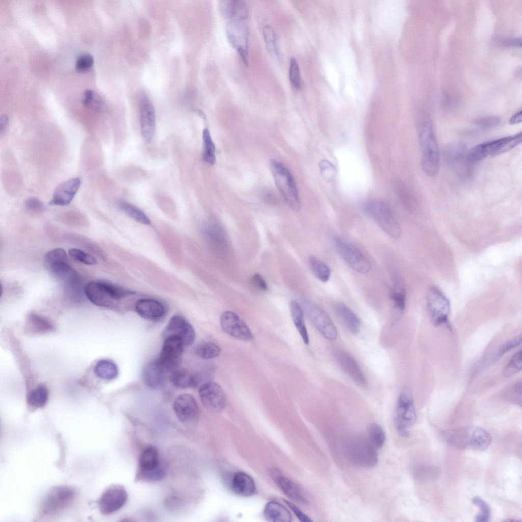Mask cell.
I'll return each instance as SVG.
<instances>
[{"label": "cell", "instance_id": "obj_18", "mask_svg": "<svg viewBox=\"0 0 522 522\" xmlns=\"http://www.w3.org/2000/svg\"><path fill=\"white\" fill-rule=\"evenodd\" d=\"M221 326L229 335L243 341H251L253 335L246 323L235 312H223L220 318Z\"/></svg>", "mask_w": 522, "mask_h": 522}, {"label": "cell", "instance_id": "obj_51", "mask_svg": "<svg viewBox=\"0 0 522 522\" xmlns=\"http://www.w3.org/2000/svg\"><path fill=\"white\" fill-rule=\"evenodd\" d=\"M25 208L31 212L41 213L44 210L43 203L36 197H30L24 202Z\"/></svg>", "mask_w": 522, "mask_h": 522}, {"label": "cell", "instance_id": "obj_7", "mask_svg": "<svg viewBox=\"0 0 522 522\" xmlns=\"http://www.w3.org/2000/svg\"><path fill=\"white\" fill-rule=\"evenodd\" d=\"M165 474V467L160 459L157 449L152 446L145 448L139 457L136 481H159Z\"/></svg>", "mask_w": 522, "mask_h": 522}, {"label": "cell", "instance_id": "obj_5", "mask_svg": "<svg viewBox=\"0 0 522 522\" xmlns=\"http://www.w3.org/2000/svg\"><path fill=\"white\" fill-rule=\"evenodd\" d=\"M362 208L386 233L394 238L400 237L401 227L388 205L380 200H372L366 202Z\"/></svg>", "mask_w": 522, "mask_h": 522}, {"label": "cell", "instance_id": "obj_1", "mask_svg": "<svg viewBox=\"0 0 522 522\" xmlns=\"http://www.w3.org/2000/svg\"><path fill=\"white\" fill-rule=\"evenodd\" d=\"M417 129L422 150V169L428 176H434L439 170V150L432 119L427 112L419 114Z\"/></svg>", "mask_w": 522, "mask_h": 522}, {"label": "cell", "instance_id": "obj_24", "mask_svg": "<svg viewBox=\"0 0 522 522\" xmlns=\"http://www.w3.org/2000/svg\"><path fill=\"white\" fill-rule=\"evenodd\" d=\"M135 308L136 312L141 317L151 321L160 320L164 317L166 312L164 304L153 298L140 299L136 303Z\"/></svg>", "mask_w": 522, "mask_h": 522}, {"label": "cell", "instance_id": "obj_54", "mask_svg": "<svg viewBox=\"0 0 522 522\" xmlns=\"http://www.w3.org/2000/svg\"><path fill=\"white\" fill-rule=\"evenodd\" d=\"M321 173L324 177L330 179L334 174L335 169L333 166L327 161H323L320 165Z\"/></svg>", "mask_w": 522, "mask_h": 522}, {"label": "cell", "instance_id": "obj_12", "mask_svg": "<svg viewBox=\"0 0 522 522\" xmlns=\"http://www.w3.org/2000/svg\"><path fill=\"white\" fill-rule=\"evenodd\" d=\"M127 498V492L123 486L111 484L104 490L97 501L99 510L103 515L111 514L120 510Z\"/></svg>", "mask_w": 522, "mask_h": 522}, {"label": "cell", "instance_id": "obj_32", "mask_svg": "<svg viewBox=\"0 0 522 522\" xmlns=\"http://www.w3.org/2000/svg\"><path fill=\"white\" fill-rule=\"evenodd\" d=\"M338 317L347 328L352 333H358L361 327V322L357 315L344 304L339 303L335 307Z\"/></svg>", "mask_w": 522, "mask_h": 522}, {"label": "cell", "instance_id": "obj_46", "mask_svg": "<svg viewBox=\"0 0 522 522\" xmlns=\"http://www.w3.org/2000/svg\"><path fill=\"white\" fill-rule=\"evenodd\" d=\"M82 101L84 106L96 111L100 110L103 103L102 98L91 90L85 91Z\"/></svg>", "mask_w": 522, "mask_h": 522}, {"label": "cell", "instance_id": "obj_56", "mask_svg": "<svg viewBox=\"0 0 522 522\" xmlns=\"http://www.w3.org/2000/svg\"><path fill=\"white\" fill-rule=\"evenodd\" d=\"M251 281L253 284L260 290L266 291L268 289L266 280L259 274H255L251 278Z\"/></svg>", "mask_w": 522, "mask_h": 522}, {"label": "cell", "instance_id": "obj_9", "mask_svg": "<svg viewBox=\"0 0 522 522\" xmlns=\"http://www.w3.org/2000/svg\"><path fill=\"white\" fill-rule=\"evenodd\" d=\"M416 420V414L411 392L403 390L400 394L396 404L394 423L396 431L402 437L409 436V429Z\"/></svg>", "mask_w": 522, "mask_h": 522}, {"label": "cell", "instance_id": "obj_10", "mask_svg": "<svg viewBox=\"0 0 522 522\" xmlns=\"http://www.w3.org/2000/svg\"><path fill=\"white\" fill-rule=\"evenodd\" d=\"M226 34L230 44L237 50L246 66L248 63L249 30L247 18H234L229 20Z\"/></svg>", "mask_w": 522, "mask_h": 522}, {"label": "cell", "instance_id": "obj_19", "mask_svg": "<svg viewBox=\"0 0 522 522\" xmlns=\"http://www.w3.org/2000/svg\"><path fill=\"white\" fill-rule=\"evenodd\" d=\"M164 333L165 337L170 335L177 336L184 346L192 345L195 338L193 327L184 317L180 315H175L170 319Z\"/></svg>", "mask_w": 522, "mask_h": 522}, {"label": "cell", "instance_id": "obj_4", "mask_svg": "<svg viewBox=\"0 0 522 522\" xmlns=\"http://www.w3.org/2000/svg\"><path fill=\"white\" fill-rule=\"evenodd\" d=\"M345 457L352 464L363 467L375 465L378 462L376 448L369 439L359 435L350 436L343 443Z\"/></svg>", "mask_w": 522, "mask_h": 522}, {"label": "cell", "instance_id": "obj_57", "mask_svg": "<svg viewBox=\"0 0 522 522\" xmlns=\"http://www.w3.org/2000/svg\"><path fill=\"white\" fill-rule=\"evenodd\" d=\"M501 42L503 44L508 46H521V38L515 37V38H504L501 40Z\"/></svg>", "mask_w": 522, "mask_h": 522}, {"label": "cell", "instance_id": "obj_25", "mask_svg": "<svg viewBox=\"0 0 522 522\" xmlns=\"http://www.w3.org/2000/svg\"><path fill=\"white\" fill-rule=\"evenodd\" d=\"M466 146L461 142L453 143L446 148L447 160L453 166L457 174L464 171L469 165L466 158Z\"/></svg>", "mask_w": 522, "mask_h": 522}, {"label": "cell", "instance_id": "obj_53", "mask_svg": "<svg viewBox=\"0 0 522 522\" xmlns=\"http://www.w3.org/2000/svg\"><path fill=\"white\" fill-rule=\"evenodd\" d=\"M93 63V57L90 54H84L80 56L77 59L75 67L79 70H85L91 67Z\"/></svg>", "mask_w": 522, "mask_h": 522}, {"label": "cell", "instance_id": "obj_11", "mask_svg": "<svg viewBox=\"0 0 522 522\" xmlns=\"http://www.w3.org/2000/svg\"><path fill=\"white\" fill-rule=\"evenodd\" d=\"M334 244L340 255L352 270L363 274L370 271V261L355 246L340 238H335Z\"/></svg>", "mask_w": 522, "mask_h": 522}, {"label": "cell", "instance_id": "obj_44", "mask_svg": "<svg viewBox=\"0 0 522 522\" xmlns=\"http://www.w3.org/2000/svg\"><path fill=\"white\" fill-rule=\"evenodd\" d=\"M369 439L376 448H381L385 441V434L382 427L377 423H373L369 428Z\"/></svg>", "mask_w": 522, "mask_h": 522}, {"label": "cell", "instance_id": "obj_26", "mask_svg": "<svg viewBox=\"0 0 522 522\" xmlns=\"http://www.w3.org/2000/svg\"><path fill=\"white\" fill-rule=\"evenodd\" d=\"M341 368L358 385L366 387L367 385L366 378L360 367L355 359L349 354L340 353L337 357Z\"/></svg>", "mask_w": 522, "mask_h": 522}, {"label": "cell", "instance_id": "obj_8", "mask_svg": "<svg viewBox=\"0 0 522 522\" xmlns=\"http://www.w3.org/2000/svg\"><path fill=\"white\" fill-rule=\"evenodd\" d=\"M76 495L71 486L61 485L53 487L43 498L40 506L42 515L54 516L69 507Z\"/></svg>", "mask_w": 522, "mask_h": 522}, {"label": "cell", "instance_id": "obj_6", "mask_svg": "<svg viewBox=\"0 0 522 522\" xmlns=\"http://www.w3.org/2000/svg\"><path fill=\"white\" fill-rule=\"evenodd\" d=\"M271 169L275 182L288 205L295 211L301 208L296 183L289 169L282 163L273 161Z\"/></svg>", "mask_w": 522, "mask_h": 522}, {"label": "cell", "instance_id": "obj_58", "mask_svg": "<svg viewBox=\"0 0 522 522\" xmlns=\"http://www.w3.org/2000/svg\"><path fill=\"white\" fill-rule=\"evenodd\" d=\"M264 201L268 203H274L277 201V198L276 195L272 192L270 191H265L262 194V196Z\"/></svg>", "mask_w": 522, "mask_h": 522}, {"label": "cell", "instance_id": "obj_13", "mask_svg": "<svg viewBox=\"0 0 522 522\" xmlns=\"http://www.w3.org/2000/svg\"><path fill=\"white\" fill-rule=\"evenodd\" d=\"M427 303L432 323L439 326L447 323L450 310L448 299L437 288L431 287L428 292Z\"/></svg>", "mask_w": 522, "mask_h": 522}, {"label": "cell", "instance_id": "obj_43", "mask_svg": "<svg viewBox=\"0 0 522 522\" xmlns=\"http://www.w3.org/2000/svg\"><path fill=\"white\" fill-rule=\"evenodd\" d=\"M221 352L220 347L212 342L204 343L196 349V353L199 357L204 359H209L218 356Z\"/></svg>", "mask_w": 522, "mask_h": 522}, {"label": "cell", "instance_id": "obj_14", "mask_svg": "<svg viewBox=\"0 0 522 522\" xmlns=\"http://www.w3.org/2000/svg\"><path fill=\"white\" fill-rule=\"evenodd\" d=\"M184 345L176 336L165 337L158 361L165 371L175 370L179 366L183 353Z\"/></svg>", "mask_w": 522, "mask_h": 522}, {"label": "cell", "instance_id": "obj_55", "mask_svg": "<svg viewBox=\"0 0 522 522\" xmlns=\"http://www.w3.org/2000/svg\"><path fill=\"white\" fill-rule=\"evenodd\" d=\"M285 503L289 506V507L292 509V510L295 513V514L297 518L302 522H311L312 520L302 511H301L299 507H298L294 504L291 502L286 500H284Z\"/></svg>", "mask_w": 522, "mask_h": 522}, {"label": "cell", "instance_id": "obj_38", "mask_svg": "<svg viewBox=\"0 0 522 522\" xmlns=\"http://www.w3.org/2000/svg\"><path fill=\"white\" fill-rule=\"evenodd\" d=\"M308 264L311 272L319 280L326 282L329 280L331 272L326 264L314 256L309 258Z\"/></svg>", "mask_w": 522, "mask_h": 522}, {"label": "cell", "instance_id": "obj_22", "mask_svg": "<svg viewBox=\"0 0 522 522\" xmlns=\"http://www.w3.org/2000/svg\"><path fill=\"white\" fill-rule=\"evenodd\" d=\"M507 140V137H504L477 145L467 152V161L472 164L480 161L489 155L495 156L500 154Z\"/></svg>", "mask_w": 522, "mask_h": 522}, {"label": "cell", "instance_id": "obj_20", "mask_svg": "<svg viewBox=\"0 0 522 522\" xmlns=\"http://www.w3.org/2000/svg\"><path fill=\"white\" fill-rule=\"evenodd\" d=\"M140 126L144 140L150 142L153 137L155 128V116L153 106L146 96L140 101Z\"/></svg>", "mask_w": 522, "mask_h": 522}, {"label": "cell", "instance_id": "obj_21", "mask_svg": "<svg viewBox=\"0 0 522 522\" xmlns=\"http://www.w3.org/2000/svg\"><path fill=\"white\" fill-rule=\"evenodd\" d=\"M269 474L276 484L288 497L302 504L308 503L307 497L299 487L283 476L278 468H271Z\"/></svg>", "mask_w": 522, "mask_h": 522}, {"label": "cell", "instance_id": "obj_23", "mask_svg": "<svg viewBox=\"0 0 522 522\" xmlns=\"http://www.w3.org/2000/svg\"><path fill=\"white\" fill-rule=\"evenodd\" d=\"M81 185L78 177L69 179L60 184L56 189L49 204L64 206L70 203Z\"/></svg>", "mask_w": 522, "mask_h": 522}, {"label": "cell", "instance_id": "obj_50", "mask_svg": "<svg viewBox=\"0 0 522 522\" xmlns=\"http://www.w3.org/2000/svg\"><path fill=\"white\" fill-rule=\"evenodd\" d=\"M500 122V119L495 116H486L480 117L474 121V124L482 129H490L495 127Z\"/></svg>", "mask_w": 522, "mask_h": 522}, {"label": "cell", "instance_id": "obj_33", "mask_svg": "<svg viewBox=\"0 0 522 522\" xmlns=\"http://www.w3.org/2000/svg\"><path fill=\"white\" fill-rule=\"evenodd\" d=\"M291 317L294 325L305 344L309 343L308 332L305 326L303 311L301 305L295 301L290 304Z\"/></svg>", "mask_w": 522, "mask_h": 522}, {"label": "cell", "instance_id": "obj_28", "mask_svg": "<svg viewBox=\"0 0 522 522\" xmlns=\"http://www.w3.org/2000/svg\"><path fill=\"white\" fill-rule=\"evenodd\" d=\"M230 487L235 493L243 497L251 496L256 490L253 479L242 472H237L233 475L230 481Z\"/></svg>", "mask_w": 522, "mask_h": 522}, {"label": "cell", "instance_id": "obj_2", "mask_svg": "<svg viewBox=\"0 0 522 522\" xmlns=\"http://www.w3.org/2000/svg\"><path fill=\"white\" fill-rule=\"evenodd\" d=\"M442 437L445 442L455 448L480 451L487 449L491 442L487 431L473 426L447 430L442 433Z\"/></svg>", "mask_w": 522, "mask_h": 522}, {"label": "cell", "instance_id": "obj_42", "mask_svg": "<svg viewBox=\"0 0 522 522\" xmlns=\"http://www.w3.org/2000/svg\"><path fill=\"white\" fill-rule=\"evenodd\" d=\"M263 35L267 50L271 55L278 57L277 36L272 27L266 25L263 28Z\"/></svg>", "mask_w": 522, "mask_h": 522}, {"label": "cell", "instance_id": "obj_15", "mask_svg": "<svg viewBox=\"0 0 522 522\" xmlns=\"http://www.w3.org/2000/svg\"><path fill=\"white\" fill-rule=\"evenodd\" d=\"M304 307L309 320L322 335L330 341L335 340L337 331L329 316L320 307L311 302H305Z\"/></svg>", "mask_w": 522, "mask_h": 522}, {"label": "cell", "instance_id": "obj_48", "mask_svg": "<svg viewBox=\"0 0 522 522\" xmlns=\"http://www.w3.org/2000/svg\"><path fill=\"white\" fill-rule=\"evenodd\" d=\"M289 77L291 85L293 88L298 90L301 86L300 72L298 63L294 58L290 61Z\"/></svg>", "mask_w": 522, "mask_h": 522}, {"label": "cell", "instance_id": "obj_31", "mask_svg": "<svg viewBox=\"0 0 522 522\" xmlns=\"http://www.w3.org/2000/svg\"><path fill=\"white\" fill-rule=\"evenodd\" d=\"M265 518L272 522H289L291 515L289 510L280 503L275 501L269 502L264 510Z\"/></svg>", "mask_w": 522, "mask_h": 522}, {"label": "cell", "instance_id": "obj_35", "mask_svg": "<svg viewBox=\"0 0 522 522\" xmlns=\"http://www.w3.org/2000/svg\"><path fill=\"white\" fill-rule=\"evenodd\" d=\"M393 186L401 204L409 210H413L416 204V200L404 183L400 179H394Z\"/></svg>", "mask_w": 522, "mask_h": 522}, {"label": "cell", "instance_id": "obj_17", "mask_svg": "<svg viewBox=\"0 0 522 522\" xmlns=\"http://www.w3.org/2000/svg\"><path fill=\"white\" fill-rule=\"evenodd\" d=\"M173 410L178 419L184 424L193 425L198 421V406L195 399L189 394H181L177 397L173 403Z\"/></svg>", "mask_w": 522, "mask_h": 522}, {"label": "cell", "instance_id": "obj_29", "mask_svg": "<svg viewBox=\"0 0 522 522\" xmlns=\"http://www.w3.org/2000/svg\"><path fill=\"white\" fill-rule=\"evenodd\" d=\"M220 11L222 15L228 20L233 18H248V7L245 2L238 0L221 1Z\"/></svg>", "mask_w": 522, "mask_h": 522}, {"label": "cell", "instance_id": "obj_30", "mask_svg": "<svg viewBox=\"0 0 522 522\" xmlns=\"http://www.w3.org/2000/svg\"><path fill=\"white\" fill-rule=\"evenodd\" d=\"M24 328L29 333L37 334L51 331L54 327L45 317L36 313H31L28 316Z\"/></svg>", "mask_w": 522, "mask_h": 522}, {"label": "cell", "instance_id": "obj_36", "mask_svg": "<svg viewBox=\"0 0 522 522\" xmlns=\"http://www.w3.org/2000/svg\"><path fill=\"white\" fill-rule=\"evenodd\" d=\"M93 372L97 377L109 381L117 377L118 369L113 361L108 359H101L95 364Z\"/></svg>", "mask_w": 522, "mask_h": 522}, {"label": "cell", "instance_id": "obj_59", "mask_svg": "<svg viewBox=\"0 0 522 522\" xmlns=\"http://www.w3.org/2000/svg\"><path fill=\"white\" fill-rule=\"evenodd\" d=\"M9 119L7 115H3L0 119V133L2 135L7 129L8 125Z\"/></svg>", "mask_w": 522, "mask_h": 522}, {"label": "cell", "instance_id": "obj_34", "mask_svg": "<svg viewBox=\"0 0 522 522\" xmlns=\"http://www.w3.org/2000/svg\"><path fill=\"white\" fill-rule=\"evenodd\" d=\"M170 382L173 386L178 388H189L197 385L195 376L186 369H177L173 371L170 376Z\"/></svg>", "mask_w": 522, "mask_h": 522}, {"label": "cell", "instance_id": "obj_49", "mask_svg": "<svg viewBox=\"0 0 522 522\" xmlns=\"http://www.w3.org/2000/svg\"><path fill=\"white\" fill-rule=\"evenodd\" d=\"M520 350L513 356L509 362L505 369L504 374L509 376L514 374L521 370L522 355Z\"/></svg>", "mask_w": 522, "mask_h": 522}, {"label": "cell", "instance_id": "obj_3", "mask_svg": "<svg viewBox=\"0 0 522 522\" xmlns=\"http://www.w3.org/2000/svg\"><path fill=\"white\" fill-rule=\"evenodd\" d=\"M85 296L94 304L114 308L121 299L134 295L135 292L105 280L91 281L84 285Z\"/></svg>", "mask_w": 522, "mask_h": 522}, {"label": "cell", "instance_id": "obj_39", "mask_svg": "<svg viewBox=\"0 0 522 522\" xmlns=\"http://www.w3.org/2000/svg\"><path fill=\"white\" fill-rule=\"evenodd\" d=\"M48 391L46 386L40 385L31 390L27 396V402L32 407L40 408L47 403Z\"/></svg>", "mask_w": 522, "mask_h": 522}, {"label": "cell", "instance_id": "obj_41", "mask_svg": "<svg viewBox=\"0 0 522 522\" xmlns=\"http://www.w3.org/2000/svg\"><path fill=\"white\" fill-rule=\"evenodd\" d=\"M202 139L203 142L202 160L205 163L213 165L216 162V148L210 131L207 128L203 129Z\"/></svg>", "mask_w": 522, "mask_h": 522}, {"label": "cell", "instance_id": "obj_37", "mask_svg": "<svg viewBox=\"0 0 522 522\" xmlns=\"http://www.w3.org/2000/svg\"><path fill=\"white\" fill-rule=\"evenodd\" d=\"M389 297L397 309L400 311L404 309L406 302L405 289L397 277L393 278V286L389 292Z\"/></svg>", "mask_w": 522, "mask_h": 522}, {"label": "cell", "instance_id": "obj_45", "mask_svg": "<svg viewBox=\"0 0 522 522\" xmlns=\"http://www.w3.org/2000/svg\"><path fill=\"white\" fill-rule=\"evenodd\" d=\"M472 503L478 506L479 512L475 517V521L477 522L488 521L491 514V510L489 505L483 499L478 497H474Z\"/></svg>", "mask_w": 522, "mask_h": 522}, {"label": "cell", "instance_id": "obj_16", "mask_svg": "<svg viewBox=\"0 0 522 522\" xmlns=\"http://www.w3.org/2000/svg\"><path fill=\"white\" fill-rule=\"evenodd\" d=\"M199 396L204 407L208 410L221 412L226 404V397L221 386L214 382L202 384L199 389Z\"/></svg>", "mask_w": 522, "mask_h": 522}, {"label": "cell", "instance_id": "obj_40", "mask_svg": "<svg viewBox=\"0 0 522 522\" xmlns=\"http://www.w3.org/2000/svg\"><path fill=\"white\" fill-rule=\"evenodd\" d=\"M118 206L121 211L136 221L144 225L150 224V220L146 215L132 204L126 201H120Z\"/></svg>", "mask_w": 522, "mask_h": 522}, {"label": "cell", "instance_id": "obj_27", "mask_svg": "<svg viewBox=\"0 0 522 522\" xmlns=\"http://www.w3.org/2000/svg\"><path fill=\"white\" fill-rule=\"evenodd\" d=\"M165 369L157 360L148 362L142 371V379L144 384L152 388L160 387L164 379Z\"/></svg>", "mask_w": 522, "mask_h": 522}, {"label": "cell", "instance_id": "obj_60", "mask_svg": "<svg viewBox=\"0 0 522 522\" xmlns=\"http://www.w3.org/2000/svg\"><path fill=\"white\" fill-rule=\"evenodd\" d=\"M522 121V114L521 111L515 113L509 120V123L510 124H516L521 122Z\"/></svg>", "mask_w": 522, "mask_h": 522}, {"label": "cell", "instance_id": "obj_47", "mask_svg": "<svg viewBox=\"0 0 522 522\" xmlns=\"http://www.w3.org/2000/svg\"><path fill=\"white\" fill-rule=\"evenodd\" d=\"M69 256L73 260L87 265H94L97 260L92 254L81 249L72 248L68 251Z\"/></svg>", "mask_w": 522, "mask_h": 522}, {"label": "cell", "instance_id": "obj_52", "mask_svg": "<svg viewBox=\"0 0 522 522\" xmlns=\"http://www.w3.org/2000/svg\"><path fill=\"white\" fill-rule=\"evenodd\" d=\"M521 343V335H520L516 336L501 346L497 353L496 356L498 357L502 356L510 350L520 345Z\"/></svg>", "mask_w": 522, "mask_h": 522}]
</instances>
